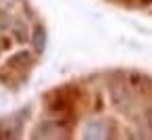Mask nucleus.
I'll use <instances>...</instances> for the list:
<instances>
[{
    "mask_svg": "<svg viewBox=\"0 0 152 140\" xmlns=\"http://www.w3.org/2000/svg\"><path fill=\"white\" fill-rule=\"evenodd\" d=\"M67 132L69 127L65 125V121L50 119V121H42L31 134V138H63V136H69Z\"/></svg>",
    "mask_w": 152,
    "mask_h": 140,
    "instance_id": "obj_1",
    "label": "nucleus"
},
{
    "mask_svg": "<svg viewBox=\"0 0 152 140\" xmlns=\"http://www.w3.org/2000/svg\"><path fill=\"white\" fill-rule=\"evenodd\" d=\"M108 132H110V123L106 119H92L83 127V138L86 140H102V138L110 136Z\"/></svg>",
    "mask_w": 152,
    "mask_h": 140,
    "instance_id": "obj_2",
    "label": "nucleus"
},
{
    "mask_svg": "<svg viewBox=\"0 0 152 140\" xmlns=\"http://www.w3.org/2000/svg\"><path fill=\"white\" fill-rule=\"evenodd\" d=\"M46 42H48V32L44 25H36V29L31 32V46L38 55H42L46 50Z\"/></svg>",
    "mask_w": 152,
    "mask_h": 140,
    "instance_id": "obj_3",
    "label": "nucleus"
},
{
    "mask_svg": "<svg viewBox=\"0 0 152 140\" xmlns=\"http://www.w3.org/2000/svg\"><path fill=\"white\" fill-rule=\"evenodd\" d=\"M9 65L11 67H27V65H31V55L27 50H21L9 61Z\"/></svg>",
    "mask_w": 152,
    "mask_h": 140,
    "instance_id": "obj_4",
    "label": "nucleus"
},
{
    "mask_svg": "<svg viewBox=\"0 0 152 140\" xmlns=\"http://www.w3.org/2000/svg\"><path fill=\"white\" fill-rule=\"evenodd\" d=\"M148 119H150V127H152V111L148 113Z\"/></svg>",
    "mask_w": 152,
    "mask_h": 140,
    "instance_id": "obj_5",
    "label": "nucleus"
}]
</instances>
